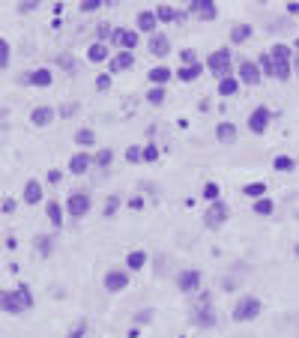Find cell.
<instances>
[{
  "label": "cell",
  "mask_w": 299,
  "mask_h": 338,
  "mask_svg": "<svg viewBox=\"0 0 299 338\" xmlns=\"http://www.w3.org/2000/svg\"><path fill=\"white\" fill-rule=\"evenodd\" d=\"M30 120H33L36 126H48V123L54 120V108H48V105H39V108H33Z\"/></svg>",
  "instance_id": "obj_13"
},
{
  "label": "cell",
  "mask_w": 299,
  "mask_h": 338,
  "mask_svg": "<svg viewBox=\"0 0 299 338\" xmlns=\"http://www.w3.org/2000/svg\"><path fill=\"white\" fill-rule=\"evenodd\" d=\"M176 287H180L183 293H194V290L201 287V272H197V269H186V272H180Z\"/></svg>",
  "instance_id": "obj_7"
},
{
  "label": "cell",
  "mask_w": 299,
  "mask_h": 338,
  "mask_svg": "<svg viewBox=\"0 0 299 338\" xmlns=\"http://www.w3.org/2000/svg\"><path fill=\"white\" fill-rule=\"evenodd\" d=\"M114 42H120L126 51H129V48L138 45V33L135 30H114Z\"/></svg>",
  "instance_id": "obj_15"
},
{
  "label": "cell",
  "mask_w": 299,
  "mask_h": 338,
  "mask_svg": "<svg viewBox=\"0 0 299 338\" xmlns=\"http://www.w3.org/2000/svg\"><path fill=\"white\" fill-rule=\"evenodd\" d=\"M66 207H69L72 218H81V215H87V210H90V195L87 192H72Z\"/></svg>",
  "instance_id": "obj_5"
},
{
  "label": "cell",
  "mask_w": 299,
  "mask_h": 338,
  "mask_svg": "<svg viewBox=\"0 0 299 338\" xmlns=\"http://www.w3.org/2000/svg\"><path fill=\"white\" fill-rule=\"evenodd\" d=\"M228 63H230V51H225V48H222V51H212L210 60H207V66H210V69H215V72H222Z\"/></svg>",
  "instance_id": "obj_14"
},
{
  "label": "cell",
  "mask_w": 299,
  "mask_h": 338,
  "mask_svg": "<svg viewBox=\"0 0 299 338\" xmlns=\"http://www.w3.org/2000/svg\"><path fill=\"white\" fill-rule=\"evenodd\" d=\"M156 12H138V30H147V33H153L156 30Z\"/></svg>",
  "instance_id": "obj_20"
},
{
  "label": "cell",
  "mask_w": 299,
  "mask_h": 338,
  "mask_svg": "<svg viewBox=\"0 0 299 338\" xmlns=\"http://www.w3.org/2000/svg\"><path fill=\"white\" fill-rule=\"evenodd\" d=\"M126 159H129V162H141L144 159V150H141V147H129V150H126Z\"/></svg>",
  "instance_id": "obj_38"
},
{
  "label": "cell",
  "mask_w": 299,
  "mask_h": 338,
  "mask_svg": "<svg viewBox=\"0 0 299 338\" xmlns=\"http://www.w3.org/2000/svg\"><path fill=\"white\" fill-rule=\"evenodd\" d=\"M204 197L207 201H218V183H207L204 186Z\"/></svg>",
  "instance_id": "obj_37"
},
{
  "label": "cell",
  "mask_w": 299,
  "mask_h": 338,
  "mask_svg": "<svg viewBox=\"0 0 299 338\" xmlns=\"http://www.w3.org/2000/svg\"><path fill=\"white\" fill-rule=\"evenodd\" d=\"M215 135H218V141L222 144H230L233 138H236V129H233V123H218Z\"/></svg>",
  "instance_id": "obj_22"
},
{
  "label": "cell",
  "mask_w": 299,
  "mask_h": 338,
  "mask_svg": "<svg viewBox=\"0 0 299 338\" xmlns=\"http://www.w3.org/2000/svg\"><path fill=\"white\" fill-rule=\"evenodd\" d=\"M129 207H132V210H141L144 201H141V197H132V201H129Z\"/></svg>",
  "instance_id": "obj_48"
},
{
  "label": "cell",
  "mask_w": 299,
  "mask_h": 338,
  "mask_svg": "<svg viewBox=\"0 0 299 338\" xmlns=\"http://www.w3.org/2000/svg\"><path fill=\"white\" fill-rule=\"evenodd\" d=\"M147 264V254L144 251H129V257H126V267L129 269H141Z\"/></svg>",
  "instance_id": "obj_25"
},
{
  "label": "cell",
  "mask_w": 299,
  "mask_h": 338,
  "mask_svg": "<svg viewBox=\"0 0 299 338\" xmlns=\"http://www.w3.org/2000/svg\"><path fill=\"white\" fill-rule=\"evenodd\" d=\"M168 48H171V42H168V36L156 33L153 39H150V54H156V57H165V54H168Z\"/></svg>",
  "instance_id": "obj_17"
},
{
  "label": "cell",
  "mask_w": 299,
  "mask_h": 338,
  "mask_svg": "<svg viewBox=\"0 0 299 338\" xmlns=\"http://www.w3.org/2000/svg\"><path fill=\"white\" fill-rule=\"evenodd\" d=\"M84 329H87V321H81V323H78V326H75V329L69 332V338H81V335H84Z\"/></svg>",
  "instance_id": "obj_44"
},
{
  "label": "cell",
  "mask_w": 299,
  "mask_h": 338,
  "mask_svg": "<svg viewBox=\"0 0 299 338\" xmlns=\"http://www.w3.org/2000/svg\"><path fill=\"white\" fill-rule=\"evenodd\" d=\"M290 45H272L269 48V57H272V69H269V75L272 78H278V81H284V78H290Z\"/></svg>",
  "instance_id": "obj_2"
},
{
  "label": "cell",
  "mask_w": 299,
  "mask_h": 338,
  "mask_svg": "<svg viewBox=\"0 0 299 338\" xmlns=\"http://www.w3.org/2000/svg\"><path fill=\"white\" fill-rule=\"evenodd\" d=\"M144 159H147V162H156L158 159V147H144Z\"/></svg>",
  "instance_id": "obj_42"
},
{
  "label": "cell",
  "mask_w": 299,
  "mask_h": 338,
  "mask_svg": "<svg viewBox=\"0 0 299 338\" xmlns=\"http://www.w3.org/2000/svg\"><path fill=\"white\" fill-rule=\"evenodd\" d=\"M171 75H174L171 69H165V66H156V69H150V81H153V84H165Z\"/></svg>",
  "instance_id": "obj_26"
},
{
  "label": "cell",
  "mask_w": 299,
  "mask_h": 338,
  "mask_svg": "<svg viewBox=\"0 0 299 338\" xmlns=\"http://www.w3.org/2000/svg\"><path fill=\"white\" fill-rule=\"evenodd\" d=\"M132 63H135V54L132 51H120V54L111 57V72H123V69H129Z\"/></svg>",
  "instance_id": "obj_12"
},
{
  "label": "cell",
  "mask_w": 299,
  "mask_h": 338,
  "mask_svg": "<svg viewBox=\"0 0 299 338\" xmlns=\"http://www.w3.org/2000/svg\"><path fill=\"white\" fill-rule=\"evenodd\" d=\"M272 165H275V171H293V165H296V162L290 159V156H278Z\"/></svg>",
  "instance_id": "obj_33"
},
{
  "label": "cell",
  "mask_w": 299,
  "mask_h": 338,
  "mask_svg": "<svg viewBox=\"0 0 299 338\" xmlns=\"http://www.w3.org/2000/svg\"><path fill=\"white\" fill-rule=\"evenodd\" d=\"M228 204H222V201H212V207L207 210V228H222L225 222H228Z\"/></svg>",
  "instance_id": "obj_4"
},
{
  "label": "cell",
  "mask_w": 299,
  "mask_h": 338,
  "mask_svg": "<svg viewBox=\"0 0 299 338\" xmlns=\"http://www.w3.org/2000/svg\"><path fill=\"white\" fill-rule=\"evenodd\" d=\"M96 87H99V90H108V87H111V75H99Z\"/></svg>",
  "instance_id": "obj_46"
},
{
  "label": "cell",
  "mask_w": 299,
  "mask_h": 338,
  "mask_svg": "<svg viewBox=\"0 0 299 338\" xmlns=\"http://www.w3.org/2000/svg\"><path fill=\"white\" fill-rule=\"evenodd\" d=\"M99 6H102V0H84V3H81L84 12H93V9H99Z\"/></svg>",
  "instance_id": "obj_43"
},
{
  "label": "cell",
  "mask_w": 299,
  "mask_h": 338,
  "mask_svg": "<svg viewBox=\"0 0 299 338\" xmlns=\"http://www.w3.org/2000/svg\"><path fill=\"white\" fill-rule=\"evenodd\" d=\"M197 75H201V66H197V63H194V66H183V69L176 72V78H180V81H194Z\"/></svg>",
  "instance_id": "obj_28"
},
{
  "label": "cell",
  "mask_w": 299,
  "mask_h": 338,
  "mask_svg": "<svg viewBox=\"0 0 299 338\" xmlns=\"http://www.w3.org/2000/svg\"><path fill=\"white\" fill-rule=\"evenodd\" d=\"M117 207H120V197H117V195L108 197V204H105V215H111L114 210H117Z\"/></svg>",
  "instance_id": "obj_41"
},
{
  "label": "cell",
  "mask_w": 299,
  "mask_h": 338,
  "mask_svg": "<svg viewBox=\"0 0 299 338\" xmlns=\"http://www.w3.org/2000/svg\"><path fill=\"white\" fill-rule=\"evenodd\" d=\"M75 141L81 144V147H87V144H93V141H96V135H93V129H78Z\"/></svg>",
  "instance_id": "obj_31"
},
{
  "label": "cell",
  "mask_w": 299,
  "mask_h": 338,
  "mask_svg": "<svg viewBox=\"0 0 299 338\" xmlns=\"http://www.w3.org/2000/svg\"><path fill=\"white\" fill-rule=\"evenodd\" d=\"M290 12H293V15H299V3H290Z\"/></svg>",
  "instance_id": "obj_50"
},
{
  "label": "cell",
  "mask_w": 299,
  "mask_h": 338,
  "mask_svg": "<svg viewBox=\"0 0 299 338\" xmlns=\"http://www.w3.org/2000/svg\"><path fill=\"white\" fill-rule=\"evenodd\" d=\"M6 63H9V42L3 39L0 42V66H6Z\"/></svg>",
  "instance_id": "obj_39"
},
{
  "label": "cell",
  "mask_w": 299,
  "mask_h": 338,
  "mask_svg": "<svg viewBox=\"0 0 299 338\" xmlns=\"http://www.w3.org/2000/svg\"><path fill=\"white\" fill-rule=\"evenodd\" d=\"M87 168H90V156H87V153H75V156H72V162H69L72 174H84Z\"/></svg>",
  "instance_id": "obj_19"
},
{
  "label": "cell",
  "mask_w": 299,
  "mask_h": 338,
  "mask_svg": "<svg viewBox=\"0 0 299 338\" xmlns=\"http://www.w3.org/2000/svg\"><path fill=\"white\" fill-rule=\"evenodd\" d=\"M248 36H251V27H248V24H240V27L230 30V39H233V42H246Z\"/></svg>",
  "instance_id": "obj_30"
},
{
  "label": "cell",
  "mask_w": 299,
  "mask_h": 338,
  "mask_svg": "<svg viewBox=\"0 0 299 338\" xmlns=\"http://www.w3.org/2000/svg\"><path fill=\"white\" fill-rule=\"evenodd\" d=\"M194 321L201 326H212L215 323V314H212V305H210V296H201V303L194 308Z\"/></svg>",
  "instance_id": "obj_8"
},
{
  "label": "cell",
  "mask_w": 299,
  "mask_h": 338,
  "mask_svg": "<svg viewBox=\"0 0 299 338\" xmlns=\"http://www.w3.org/2000/svg\"><path fill=\"white\" fill-rule=\"evenodd\" d=\"M27 84H36V87H48L51 84V72L48 69H36V72H27V78H24Z\"/></svg>",
  "instance_id": "obj_16"
},
{
  "label": "cell",
  "mask_w": 299,
  "mask_h": 338,
  "mask_svg": "<svg viewBox=\"0 0 299 338\" xmlns=\"http://www.w3.org/2000/svg\"><path fill=\"white\" fill-rule=\"evenodd\" d=\"M266 192V186L264 183H251V186H246V195H251V197H257L261 201V195Z\"/></svg>",
  "instance_id": "obj_36"
},
{
  "label": "cell",
  "mask_w": 299,
  "mask_h": 338,
  "mask_svg": "<svg viewBox=\"0 0 299 338\" xmlns=\"http://www.w3.org/2000/svg\"><path fill=\"white\" fill-rule=\"evenodd\" d=\"M60 177H63L60 171H51V174H48V180H51V183H60Z\"/></svg>",
  "instance_id": "obj_49"
},
{
  "label": "cell",
  "mask_w": 299,
  "mask_h": 338,
  "mask_svg": "<svg viewBox=\"0 0 299 338\" xmlns=\"http://www.w3.org/2000/svg\"><path fill=\"white\" fill-rule=\"evenodd\" d=\"M147 102H150V105H162V102H165V90L153 87V90H150V96H147Z\"/></svg>",
  "instance_id": "obj_35"
},
{
  "label": "cell",
  "mask_w": 299,
  "mask_h": 338,
  "mask_svg": "<svg viewBox=\"0 0 299 338\" xmlns=\"http://www.w3.org/2000/svg\"><path fill=\"white\" fill-rule=\"evenodd\" d=\"M111 159H114V153H111V150H99V153H96V165H99V168H108V165H111Z\"/></svg>",
  "instance_id": "obj_34"
},
{
  "label": "cell",
  "mask_w": 299,
  "mask_h": 338,
  "mask_svg": "<svg viewBox=\"0 0 299 338\" xmlns=\"http://www.w3.org/2000/svg\"><path fill=\"white\" fill-rule=\"evenodd\" d=\"M261 314V300L257 296H243L240 303L233 305V321L246 323V321H254Z\"/></svg>",
  "instance_id": "obj_3"
},
{
  "label": "cell",
  "mask_w": 299,
  "mask_h": 338,
  "mask_svg": "<svg viewBox=\"0 0 299 338\" xmlns=\"http://www.w3.org/2000/svg\"><path fill=\"white\" fill-rule=\"evenodd\" d=\"M156 18H158V21H171V18H180V12H176V9H171V6H158V9H156Z\"/></svg>",
  "instance_id": "obj_32"
},
{
  "label": "cell",
  "mask_w": 299,
  "mask_h": 338,
  "mask_svg": "<svg viewBox=\"0 0 299 338\" xmlns=\"http://www.w3.org/2000/svg\"><path fill=\"white\" fill-rule=\"evenodd\" d=\"M266 126H269V108H254L251 111V117H248V129L254 132V135H261V132H266Z\"/></svg>",
  "instance_id": "obj_6"
},
{
  "label": "cell",
  "mask_w": 299,
  "mask_h": 338,
  "mask_svg": "<svg viewBox=\"0 0 299 338\" xmlns=\"http://www.w3.org/2000/svg\"><path fill=\"white\" fill-rule=\"evenodd\" d=\"M90 60H93V63H102V60H108V45H105V42L90 45Z\"/></svg>",
  "instance_id": "obj_23"
},
{
  "label": "cell",
  "mask_w": 299,
  "mask_h": 338,
  "mask_svg": "<svg viewBox=\"0 0 299 338\" xmlns=\"http://www.w3.org/2000/svg\"><path fill=\"white\" fill-rule=\"evenodd\" d=\"M45 210H48L51 225H54V228H60V225H63V207H60L57 201H48V207H45Z\"/></svg>",
  "instance_id": "obj_21"
},
{
  "label": "cell",
  "mask_w": 299,
  "mask_h": 338,
  "mask_svg": "<svg viewBox=\"0 0 299 338\" xmlns=\"http://www.w3.org/2000/svg\"><path fill=\"white\" fill-rule=\"evenodd\" d=\"M180 57H183V66H194V51H189V48H186Z\"/></svg>",
  "instance_id": "obj_45"
},
{
  "label": "cell",
  "mask_w": 299,
  "mask_h": 338,
  "mask_svg": "<svg viewBox=\"0 0 299 338\" xmlns=\"http://www.w3.org/2000/svg\"><path fill=\"white\" fill-rule=\"evenodd\" d=\"M24 201H27V204H39V201H42V186H39V180H30V183L24 186Z\"/></svg>",
  "instance_id": "obj_18"
},
{
  "label": "cell",
  "mask_w": 299,
  "mask_h": 338,
  "mask_svg": "<svg viewBox=\"0 0 299 338\" xmlns=\"http://www.w3.org/2000/svg\"><path fill=\"white\" fill-rule=\"evenodd\" d=\"M30 308H33V293H30L27 285L3 293V311H6V314H24V311H30Z\"/></svg>",
  "instance_id": "obj_1"
},
{
  "label": "cell",
  "mask_w": 299,
  "mask_h": 338,
  "mask_svg": "<svg viewBox=\"0 0 299 338\" xmlns=\"http://www.w3.org/2000/svg\"><path fill=\"white\" fill-rule=\"evenodd\" d=\"M12 210H15V201H12V197H6V201H3V213H12Z\"/></svg>",
  "instance_id": "obj_47"
},
{
  "label": "cell",
  "mask_w": 299,
  "mask_h": 338,
  "mask_svg": "<svg viewBox=\"0 0 299 338\" xmlns=\"http://www.w3.org/2000/svg\"><path fill=\"white\" fill-rule=\"evenodd\" d=\"M126 285H129V275H126L123 269H111V272H105V290L117 293V290H126Z\"/></svg>",
  "instance_id": "obj_9"
},
{
  "label": "cell",
  "mask_w": 299,
  "mask_h": 338,
  "mask_svg": "<svg viewBox=\"0 0 299 338\" xmlns=\"http://www.w3.org/2000/svg\"><path fill=\"white\" fill-rule=\"evenodd\" d=\"M189 12H197V15H201V18H207V21L218 15V9L212 6L210 0H194L192 6H189Z\"/></svg>",
  "instance_id": "obj_11"
},
{
  "label": "cell",
  "mask_w": 299,
  "mask_h": 338,
  "mask_svg": "<svg viewBox=\"0 0 299 338\" xmlns=\"http://www.w3.org/2000/svg\"><path fill=\"white\" fill-rule=\"evenodd\" d=\"M96 33H99V39L105 42V39H114V33H111V24H99L96 27Z\"/></svg>",
  "instance_id": "obj_40"
},
{
  "label": "cell",
  "mask_w": 299,
  "mask_h": 338,
  "mask_svg": "<svg viewBox=\"0 0 299 338\" xmlns=\"http://www.w3.org/2000/svg\"><path fill=\"white\" fill-rule=\"evenodd\" d=\"M240 81H243V84H257V81H261V69H257V63L246 60V63L240 66Z\"/></svg>",
  "instance_id": "obj_10"
},
{
  "label": "cell",
  "mask_w": 299,
  "mask_h": 338,
  "mask_svg": "<svg viewBox=\"0 0 299 338\" xmlns=\"http://www.w3.org/2000/svg\"><path fill=\"white\" fill-rule=\"evenodd\" d=\"M236 90H240V81H236V78H222V81H218V93H222V96H233Z\"/></svg>",
  "instance_id": "obj_24"
},
{
  "label": "cell",
  "mask_w": 299,
  "mask_h": 338,
  "mask_svg": "<svg viewBox=\"0 0 299 338\" xmlns=\"http://www.w3.org/2000/svg\"><path fill=\"white\" fill-rule=\"evenodd\" d=\"M36 249H39V254H42V257H48V254H51V249H54V236H39V240H36Z\"/></svg>",
  "instance_id": "obj_29"
},
{
  "label": "cell",
  "mask_w": 299,
  "mask_h": 338,
  "mask_svg": "<svg viewBox=\"0 0 299 338\" xmlns=\"http://www.w3.org/2000/svg\"><path fill=\"white\" fill-rule=\"evenodd\" d=\"M272 210H275V204H272L269 197H261V201H254V213H257V215H272Z\"/></svg>",
  "instance_id": "obj_27"
}]
</instances>
